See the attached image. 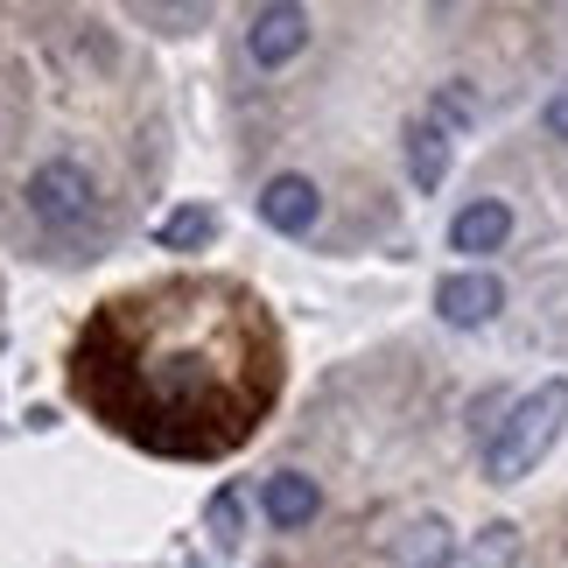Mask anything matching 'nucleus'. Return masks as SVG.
Masks as SVG:
<instances>
[{
  "label": "nucleus",
  "instance_id": "obj_8",
  "mask_svg": "<svg viewBox=\"0 0 568 568\" xmlns=\"http://www.w3.org/2000/svg\"><path fill=\"white\" fill-rule=\"evenodd\" d=\"M393 568H456V534H449V519H407L400 534H393Z\"/></svg>",
  "mask_w": 568,
  "mask_h": 568
},
{
  "label": "nucleus",
  "instance_id": "obj_14",
  "mask_svg": "<svg viewBox=\"0 0 568 568\" xmlns=\"http://www.w3.org/2000/svg\"><path fill=\"white\" fill-rule=\"evenodd\" d=\"M540 126H548V141H568V84H555L548 105H540Z\"/></svg>",
  "mask_w": 568,
  "mask_h": 568
},
{
  "label": "nucleus",
  "instance_id": "obj_13",
  "mask_svg": "<svg viewBox=\"0 0 568 568\" xmlns=\"http://www.w3.org/2000/svg\"><path fill=\"white\" fill-rule=\"evenodd\" d=\"M513 561H519V527L513 519H491V527L477 534V548H470L464 568H513Z\"/></svg>",
  "mask_w": 568,
  "mask_h": 568
},
{
  "label": "nucleus",
  "instance_id": "obj_7",
  "mask_svg": "<svg viewBox=\"0 0 568 568\" xmlns=\"http://www.w3.org/2000/svg\"><path fill=\"white\" fill-rule=\"evenodd\" d=\"M513 239V204H498V196H477V204H464L449 217V253H498Z\"/></svg>",
  "mask_w": 568,
  "mask_h": 568
},
{
  "label": "nucleus",
  "instance_id": "obj_6",
  "mask_svg": "<svg viewBox=\"0 0 568 568\" xmlns=\"http://www.w3.org/2000/svg\"><path fill=\"white\" fill-rule=\"evenodd\" d=\"M260 513H267V527L281 534H302L310 519L323 513V491H316V477H302V470H274L267 485H260Z\"/></svg>",
  "mask_w": 568,
  "mask_h": 568
},
{
  "label": "nucleus",
  "instance_id": "obj_2",
  "mask_svg": "<svg viewBox=\"0 0 568 568\" xmlns=\"http://www.w3.org/2000/svg\"><path fill=\"white\" fill-rule=\"evenodd\" d=\"M21 196H29V217H36L50 239L84 232V225H92V211H99V190H92V176H84V162H71V155L42 162Z\"/></svg>",
  "mask_w": 568,
  "mask_h": 568
},
{
  "label": "nucleus",
  "instance_id": "obj_15",
  "mask_svg": "<svg viewBox=\"0 0 568 568\" xmlns=\"http://www.w3.org/2000/svg\"><path fill=\"white\" fill-rule=\"evenodd\" d=\"M141 21H204V8H141Z\"/></svg>",
  "mask_w": 568,
  "mask_h": 568
},
{
  "label": "nucleus",
  "instance_id": "obj_9",
  "mask_svg": "<svg viewBox=\"0 0 568 568\" xmlns=\"http://www.w3.org/2000/svg\"><path fill=\"white\" fill-rule=\"evenodd\" d=\"M400 141H407V183L422 190V196H435V190L449 183V134L435 120H407Z\"/></svg>",
  "mask_w": 568,
  "mask_h": 568
},
{
  "label": "nucleus",
  "instance_id": "obj_4",
  "mask_svg": "<svg viewBox=\"0 0 568 568\" xmlns=\"http://www.w3.org/2000/svg\"><path fill=\"white\" fill-rule=\"evenodd\" d=\"M246 50L260 71H281V63H295L310 50V8H295V0H267V8L246 14Z\"/></svg>",
  "mask_w": 568,
  "mask_h": 568
},
{
  "label": "nucleus",
  "instance_id": "obj_1",
  "mask_svg": "<svg viewBox=\"0 0 568 568\" xmlns=\"http://www.w3.org/2000/svg\"><path fill=\"white\" fill-rule=\"evenodd\" d=\"M568 428V379H540L534 393H519L506 407V422H491V443H485V477L491 485H519L534 477V464L561 443Z\"/></svg>",
  "mask_w": 568,
  "mask_h": 568
},
{
  "label": "nucleus",
  "instance_id": "obj_12",
  "mask_svg": "<svg viewBox=\"0 0 568 568\" xmlns=\"http://www.w3.org/2000/svg\"><path fill=\"white\" fill-rule=\"evenodd\" d=\"M428 120L443 126V134H464V126H477V92H470L464 78L435 84V99H428Z\"/></svg>",
  "mask_w": 568,
  "mask_h": 568
},
{
  "label": "nucleus",
  "instance_id": "obj_11",
  "mask_svg": "<svg viewBox=\"0 0 568 568\" xmlns=\"http://www.w3.org/2000/svg\"><path fill=\"white\" fill-rule=\"evenodd\" d=\"M204 534H211V548H217V555H232V548H239V534H246V498H239V485H217V491H211V506H204Z\"/></svg>",
  "mask_w": 568,
  "mask_h": 568
},
{
  "label": "nucleus",
  "instance_id": "obj_5",
  "mask_svg": "<svg viewBox=\"0 0 568 568\" xmlns=\"http://www.w3.org/2000/svg\"><path fill=\"white\" fill-rule=\"evenodd\" d=\"M260 217H267L281 239H302L323 217V190L310 176H274L267 190H260Z\"/></svg>",
  "mask_w": 568,
  "mask_h": 568
},
{
  "label": "nucleus",
  "instance_id": "obj_10",
  "mask_svg": "<svg viewBox=\"0 0 568 568\" xmlns=\"http://www.w3.org/2000/svg\"><path fill=\"white\" fill-rule=\"evenodd\" d=\"M211 239H217V211H211V204H176V211L155 225V246H162V253H204Z\"/></svg>",
  "mask_w": 568,
  "mask_h": 568
},
{
  "label": "nucleus",
  "instance_id": "obj_3",
  "mask_svg": "<svg viewBox=\"0 0 568 568\" xmlns=\"http://www.w3.org/2000/svg\"><path fill=\"white\" fill-rule=\"evenodd\" d=\"M498 310H506V281L491 267H464V274L435 281V316H443L449 331H485Z\"/></svg>",
  "mask_w": 568,
  "mask_h": 568
}]
</instances>
